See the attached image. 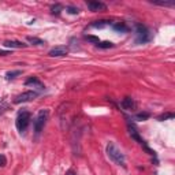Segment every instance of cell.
Returning <instances> with one entry per match:
<instances>
[{"label": "cell", "instance_id": "cell-1", "mask_svg": "<svg viewBox=\"0 0 175 175\" xmlns=\"http://www.w3.org/2000/svg\"><path fill=\"white\" fill-rule=\"evenodd\" d=\"M105 152H107V156L114 162L116 166H126V160H125V155L122 153V150L115 145L114 142H108L107 146H105Z\"/></svg>", "mask_w": 175, "mask_h": 175}, {"label": "cell", "instance_id": "cell-2", "mask_svg": "<svg viewBox=\"0 0 175 175\" xmlns=\"http://www.w3.org/2000/svg\"><path fill=\"white\" fill-rule=\"evenodd\" d=\"M30 121H32V114H30L29 111H21L18 116H16V121H15V126L16 129H18V131H25L27 129V126H29Z\"/></svg>", "mask_w": 175, "mask_h": 175}, {"label": "cell", "instance_id": "cell-3", "mask_svg": "<svg viewBox=\"0 0 175 175\" xmlns=\"http://www.w3.org/2000/svg\"><path fill=\"white\" fill-rule=\"evenodd\" d=\"M48 116H49V111H48V109H40V112L37 114L36 119H34V122H33L36 134H40L41 130L44 129V126H45V123L48 121Z\"/></svg>", "mask_w": 175, "mask_h": 175}, {"label": "cell", "instance_id": "cell-4", "mask_svg": "<svg viewBox=\"0 0 175 175\" xmlns=\"http://www.w3.org/2000/svg\"><path fill=\"white\" fill-rule=\"evenodd\" d=\"M136 34H137V39H136L137 44H144V43H148V41L152 40V32L144 25L136 26Z\"/></svg>", "mask_w": 175, "mask_h": 175}, {"label": "cell", "instance_id": "cell-5", "mask_svg": "<svg viewBox=\"0 0 175 175\" xmlns=\"http://www.w3.org/2000/svg\"><path fill=\"white\" fill-rule=\"evenodd\" d=\"M39 96V93L34 90H27V92H23V93L18 94L15 99H14V103L15 104H21V103H27V101H32L34 99Z\"/></svg>", "mask_w": 175, "mask_h": 175}, {"label": "cell", "instance_id": "cell-6", "mask_svg": "<svg viewBox=\"0 0 175 175\" xmlns=\"http://www.w3.org/2000/svg\"><path fill=\"white\" fill-rule=\"evenodd\" d=\"M68 53V48L64 45H59V47H55L48 52L51 58H62V56H66Z\"/></svg>", "mask_w": 175, "mask_h": 175}, {"label": "cell", "instance_id": "cell-7", "mask_svg": "<svg viewBox=\"0 0 175 175\" xmlns=\"http://www.w3.org/2000/svg\"><path fill=\"white\" fill-rule=\"evenodd\" d=\"M127 127H129V134H130V137H131L133 140H136V141L138 142L141 146H145L146 144H145V141H144V140L141 138V136H140L138 130L136 129V126H133L131 123H129V125H127Z\"/></svg>", "mask_w": 175, "mask_h": 175}, {"label": "cell", "instance_id": "cell-8", "mask_svg": "<svg viewBox=\"0 0 175 175\" xmlns=\"http://www.w3.org/2000/svg\"><path fill=\"white\" fill-rule=\"evenodd\" d=\"M88 8L93 12H97V11H104L107 8V6L104 3L99 2V0H93V2H88Z\"/></svg>", "mask_w": 175, "mask_h": 175}, {"label": "cell", "instance_id": "cell-9", "mask_svg": "<svg viewBox=\"0 0 175 175\" xmlns=\"http://www.w3.org/2000/svg\"><path fill=\"white\" fill-rule=\"evenodd\" d=\"M122 105L125 109H127V111H134L136 109V103L133 100L131 97H125L122 100Z\"/></svg>", "mask_w": 175, "mask_h": 175}, {"label": "cell", "instance_id": "cell-10", "mask_svg": "<svg viewBox=\"0 0 175 175\" xmlns=\"http://www.w3.org/2000/svg\"><path fill=\"white\" fill-rule=\"evenodd\" d=\"M4 47H8V48H26V47H27V44L22 43V41L7 40V41H4Z\"/></svg>", "mask_w": 175, "mask_h": 175}, {"label": "cell", "instance_id": "cell-11", "mask_svg": "<svg viewBox=\"0 0 175 175\" xmlns=\"http://www.w3.org/2000/svg\"><path fill=\"white\" fill-rule=\"evenodd\" d=\"M111 25V21H107V19H100V21H94L93 23H90L92 27H96V29H103V27Z\"/></svg>", "mask_w": 175, "mask_h": 175}, {"label": "cell", "instance_id": "cell-12", "mask_svg": "<svg viewBox=\"0 0 175 175\" xmlns=\"http://www.w3.org/2000/svg\"><path fill=\"white\" fill-rule=\"evenodd\" d=\"M112 27H114V30H116V32H121V33L129 32V26L126 25L125 22H116V23L112 25Z\"/></svg>", "mask_w": 175, "mask_h": 175}, {"label": "cell", "instance_id": "cell-13", "mask_svg": "<svg viewBox=\"0 0 175 175\" xmlns=\"http://www.w3.org/2000/svg\"><path fill=\"white\" fill-rule=\"evenodd\" d=\"M25 85L26 86H30V85H32V86H39L40 89H43V85H41V82L37 77H30L29 80L25 81Z\"/></svg>", "mask_w": 175, "mask_h": 175}, {"label": "cell", "instance_id": "cell-14", "mask_svg": "<svg viewBox=\"0 0 175 175\" xmlns=\"http://www.w3.org/2000/svg\"><path fill=\"white\" fill-rule=\"evenodd\" d=\"M27 43H30L32 45H44L45 44V41L39 39V37H33V36H29L27 37Z\"/></svg>", "mask_w": 175, "mask_h": 175}, {"label": "cell", "instance_id": "cell-15", "mask_svg": "<svg viewBox=\"0 0 175 175\" xmlns=\"http://www.w3.org/2000/svg\"><path fill=\"white\" fill-rule=\"evenodd\" d=\"M96 47L101 48V49H109V48L114 47V43H111V41H100V43H99Z\"/></svg>", "mask_w": 175, "mask_h": 175}, {"label": "cell", "instance_id": "cell-16", "mask_svg": "<svg viewBox=\"0 0 175 175\" xmlns=\"http://www.w3.org/2000/svg\"><path fill=\"white\" fill-rule=\"evenodd\" d=\"M62 11H63V6L59 4V3H58V4H53L52 7H51V12H52L53 15H59Z\"/></svg>", "mask_w": 175, "mask_h": 175}, {"label": "cell", "instance_id": "cell-17", "mask_svg": "<svg viewBox=\"0 0 175 175\" xmlns=\"http://www.w3.org/2000/svg\"><path fill=\"white\" fill-rule=\"evenodd\" d=\"M21 74H22V71L21 70H12V71H8V73L6 74V78L7 80H14V78H16Z\"/></svg>", "mask_w": 175, "mask_h": 175}, {"label": "cell", "instance_id": "cell-18", "mask_svg": "<svg viewBox=\"0 0 175 175\" xmlns=\"http://www.w3.org/2000/svg\"><path fill=\"white\" fill-rule=\"evenodd\" d=\"M149 116H150V115L148 114V112H141V114H137V115L134 116V119H136V121H146Z\"/></svg>", "mask_w": 175, "mask_h": 175}, {"label": "cell", "instance_id": "cell-19", "mask_svg": "<svg viewBox=\"0 0 175 175\" xmlns=\"http://www.w3.org/2000/svg\"><path fill=\"white\" fill-rule=\"evenodd\" d=\"M85 39H86L89 43H92V44H96L97 45L99 43H100V40H99V37H96V36H89V34H86L85 36Z\"/></svg>", "mask_w": 175, "mask_h": 175}, {"label": "cell", "instance_id": "cell-20", "mask_svg": "<svg viewBox=\"0 0 175 175\" xmlns=\"http://www.w3.org/2000/svg\"><path fill=\"white\" fill-rule=\"evenodd\" d=\"M157 119H159V121H167V119H174V114H173V112H168V114H163V115H160Z\"/></svg>", "mask_w": 175, "mask_h": 175}, {"label": "cell", "instance_id": "cell-21", "mask_svg": "<svg viewBox=\"0 0 175 175\" xmlns=\"http://www.w3.org/2000/svg\"><path fill=\"white\" fill-rule=\"evenodd\" d=\"M67 12H68V14H73V15H77V14L80 12V8H78V7L68 6V7H67Z\"/></svg>", "mask_w": 175, "mask_h": 175}, {"label": "cell", "instance_id": "cell-22", "mask_svg": "<svg viewBox=\"0 0 175 175\" xmlns=\"http://www.w3.org/2000/svg\"><path fill=\"white\" fill-rule=\"evenodd\" d=\"M152 3L157 6H174V2H152Z\"/></svg>", "mask_w": 175, "mask_h": 175}, {"label": "cell", "instance_id": "cell-23", "mask_svg": "<svg viewBox=\"0 0 175 175\" xmlns=\"http://www.w3.org/2000/svg\"><path fill=\"white\" fill-rule=\"evenodd\" d=\"M7 164V159L4 155H0V167H4Z\"/></svg>", "mask_w": 175, "mask_h": 175}, {"label": "cell", "instance_id": "cell-24", "mask_svg": "<svg viewBox=\"0 0 175 175\" xmlns=\"http://www.w3.org/2000/svg\"><path fill=\"white\" fill-rule=\"evenodd\" d=\"M66 175H77V174H75V171H74V170H68L67 173H66Z\"/></svg>", "mask_w": 175, "mask_h": 175}, {"label": "cell", "instance_id": "cell-25", "mask_svg": "<svg viewBox=\"0 0 175 175\" xmlns=\"http://www.w3.org/2000/svg\"><path fill=\"white\" fill-rule=\"evenodd\" d=\"M6 55H8V51H2L0 49V56H6Z\"/></svg>", "mask_w": 175, "mask_h": 175}]
</instances>
